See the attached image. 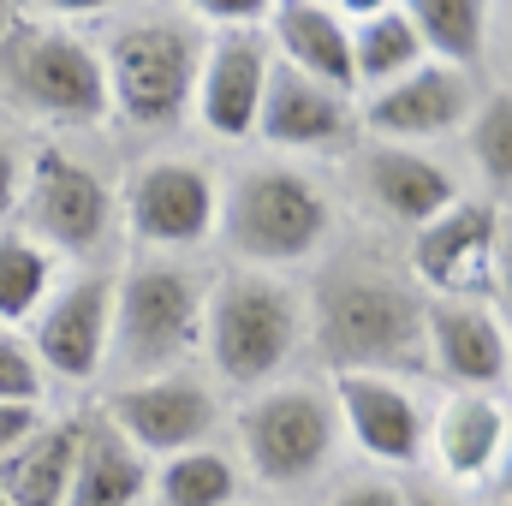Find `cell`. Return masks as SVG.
<instances>
[{
    "label": "cell",
    "mask_w": 512,
    "mask_h": 506,
    "mask_svg": "<svg viewBox=\"0 0 512 506\" xmlns=\"http://www.w3.org/2000/svg\"><path fill=\"white\" fill-rule=\"evenodd\" d=\"M304 298V340L316 358L340 370H429L423 364V310L429 298L411 286V274H393L376 256H340L328 262Z\"/></svg>",
    "instance_id": "6da1fadb"
},
{
    "label": "cell",
    "mask_w": 512,
    "mask_h": 506,
    "mask_svg": "<svg viewBox=\"0 0 512 506\" xmlns=\"http://www.w3.org/2000/svg\"><path fill=\"white\" fill-rule=\"evenodd\" d=\"M203 30L191 12L173 6H137L114 12L102 36V84L108 108L137 131H173L191 114L197 66H203Z\"/></svg>",
    "instance_id": "7a4b0ae2"
},
{
    "label": "cell",
    "mask_w": 512,
    "mask_h": 506,
    "mask_svg": "<svg viewBox=\"0 0 512 506\" xmlns=\"http://www.w3.org/2000/svg\"><path fill=\"white\" fill-rule=\"evenodd\" d=\"M215 239L239 256V268H298L334 239V197L304 167L256 161L221 185Z\"/></svg>",
    "instance_id": "3957f363"
},
{
    "label": "cell",
    "mask_w": 512,
    "mask_h": 506,
    "mask_svg": "<svg viewBox=\"0 0 512 506\" xmlns=\"http://www.w3.org/2000/svg\"><path fill=\"white\" fill-rule=\"evenodd\" d=\"M304 346V298L280 274L262 268H221L203 292L197 352L227 387H268Z\"/></svg>",
    "instance_id": "277c9868"
},
{
    "label": "cell",
    "mask_w": 512,
    "mask_h": 506,
    "mask_svg": "<svg viewBox=\"0 0 512 506\" xmlns=\"http://www.w3.org/2000/svg\"><path fill=\"white\" fill-rule=\"evenodd\" d=\"M209 280L185 256H143L114 274V316H108V364L126 381L167 376L197 352Z\"/></svg>",
    "instance_id": "5b68a950"
},
{
    "label": "cell",
    "mask_w": 512,
    "mask_h": 506,
    "mask_svg": "<svg viewBox=\"0 0 512 506\" xmlns=\"http://www.w3.org/2000/svg\"><path fill=\"white\" fill-rule=\"evenodd\" d=\"M0 102L42 126L108 120V84H102L96 42L84 30H72L66 18L30 24V12H24V24L0 48Z\"/></svg>",
    "instance_id": "8992f818"
},
{
    "label": "cell",
    "mask_w": 512,
    "mask_h": 506,
    "mask_svg": "<svg viewBox=\"0 0 512 506\" xmlns=\"http://www.w3.org/2000/svg\"><path fill=\"white\" fill-rule=\"evenodd\" d=\"M239 429V453L251 465L256 483L268 489H310L340 447V417L328 387L316 381H268L245 399V411L233 417Z\"/></svg>",
    "instance_id": "52a82bcc"
},
{
    "label": "cell",
    "mask_w": 512,
    "mask_h": 506,
    "mask_svg": "<svg viewBox=\"0 0 512 506\" xmlns=\"http://www.w3.org/2000/svg\"><path fill=\"white\" fill-rule=\"evenodd\" d=\"M18 215H24V233L54 256V262H60V256L96 262V256H108L114 233H120L114 185H108L84 155H72V149H60V143H36V149H30Z\"/></svg>",
    "instance_id": "ba28073f"
},
{
    "label": "cell",
    "mask_w": 512,
    "mask_h": 506,
    "mask_svg": "<svg viewBox=\"0 0 512 506\" xmlns=\"http://www.w3.org/2000/svg\"><path fill=\"white\" fill-rule=\"evenodd\" d=\"M120 203V227L137 251L149 256H185L215 239V215H221V185L203 161L185 155H149L126 173V185L114 191Z\"/></svg>",
    "instance_id": "9c48e42d"
},
{
    "label": "cell",
    "mask_w": 512,
    "mask_h": 506,
    "mask_svg": "<svg viewBox=\"0 0 512 506\" xmlns=\"http://www.w3.org/2000/svg\"><path fill=\"white\" fill-rule=\"evenodd\" d=\"M102 423L126 441L137 459H173V453L209 447V435L221 423V399L197 370H167V376L108 387Z\"/></svg>",
    "instance_id": "30bf717a"
},
{
    "label": "cell",
    "mask_w": 512,
    "mask_h": 506,
    "mask_svg": "<svg viewBox=\"0 0 512 506\" xmlns=\"http://www.w3.org/2000/svg\"><path fill=\"white\" fill-rule=\"evenodd\" d=\"M495 280H501V203L459 197L411 233V286L423 298L489 304Z\"/></svg>",
    "instance_id": "8fae6325"
},
{
    "label": "cell",
    "mask_w": 512,
    "mask_h": 506,
    "mask_svg": "<svg viewBox=\"0 0 512 506\" xmlns=\"http://www.w3.org/2000/svg\"><path fill=\"white\" fill-rule=\"evenodd\" d=\"M108 316H114V274L90 268L66 286H54V298L36 310L30 322V352L48 381H96L108 370Z\"/></svg>",
    "instance_id": "7c38bea8"
},
{
    "label": "cell",
    "mask_w": 512,
    "mask_h": 506,
    "mask_svg": "<svg viewBox=\"0 0 512 506\" xmlns=\"http://www.w3.org/2000/svg\"><path fill=\"white\" fill-rule=\"evenodd\" d=\"M328 399H334L340 429H352V441L376 465H417L429 453V411L399 376L340 370L328 381Z\"/></svg>",
    "instance_id": "4fadbf2b"
},
{
    "label": "cell",
    "mask_w": 512,
    "mask_h": 506,
    "mask_svg": "<svg viewBox=\"0 0 512 506\" xmlns=\"http://www.w3.org/2000/svg\"><path fill=\"white\" fill-rule=\"evenodd\" d=\"M471 108H477V84H471L465 72H453V66L423 60L417 72H405V78H393V84H382V90L364 96L358 126L370 131L376 143H405V149H417V143H429V137L465 131Z\"/></svg>",
    "instance_id": "5bb4252c"
},
{
    "label": "cell",
    "mask_w": 512,
    "mask_h": 506,
    "mask_svg": "<svg viewBox=\"0 0 512 506\" xmlns=\"http://www.w3.org/2000/svg\"><path fill=\"white\" fill-rule=\"evenodd\" d=\"M423 364L441 370L459 393H501L512 376V340L495 304L429 298L423 310Z\"/></svg>",
    "instance_id": "9a60e30c"
},
{
    "label": "cell",
    "mask_w": 512,
    "mask_h": 506,
    "mask_svg": "<svg viewBox=\"0 0 512 506\" xmlns=\"http://www.w3.org/2000/svg\"><path fill=\"white\" fill-rule=\"evenodd\" d=\"M268 149H286V155H328V149H352L358 137V108L352 96L292 72V66H268V84H262V108H256V131Z\"/></svg>",
    "instance_id": "2e32d148"
},
{
    "label": "cell",
    "mask_w": 512,
    "mask_h": 506,
    "mask_svg": "<svg viewBox=\"0 0 512 506\" xmlns=\"http://www.w3.org/2000/svg\"><path fill=\"white\" fill-rule=\"evenodd\" d=\"M268 66H274V54H268V36H262V30H233V36H209V42H203L191 114L203 120L209 137L245 143L256 131V108H262Z\"/></svg>",
    "instance_id": "e0dca14e"
},
{
    "label": "cell",
    "mask_w": 512,
    "mask_h": 506,
    "mask_svg": "<svg viewBox=\"0 0 512 506\" xmlns=\"http://www.w3.org/2000/svg\"><path fill=\"white\" fill-rule=\"evenodd\" d=\"M358 185H364V197L382 221H399L411 233L423 221H435L447 203H459L453 173L435 155L405 149V143H364L358 149Z\"/></svg>",
    "instance_id": "ac0fdd59"
},
{
    "label": "cell",
    "mask_w": 512,
    "mask_h": 506,
    "mask_svg": "<svg viewBox=\"0 0 512 506\" xmlns=\"http://www.w3.org/2000/svg\"><path fill=\"white\" fill-rule=\"evenodd\" d=\"M268 54L340 96H352V42H346V18L328 0H274L268 6Z\"/></svg>",
    "instance_id": "d6986e66"
},
{
    "label": "cell",
    "mask_w": 512,
    "mask_h": 506,
    "mask_svg": "<svg viewBox=\"0 0 512 506\" xmlns=\"http://www.w3.org/2000/svg\"><path fill=\"white\" fill-rule=\"evenodd\" d=\"M507 399L501 393H453L435 417H429V447L435 465L453 483H483L489 471H501L507 459Z\"/></svg>",
    "instance_id": "ffe728a7"
},
{
    "label": "cell",
    "mask_w": 512,
    "mask_h": 506,
    "mask_svg": "<svg viewBox=\"0 0 512 506\" xmlns=\"http://www.w3.org/2000/svg\"><path fill=\"white\" fill-rule=\"evenodd\" d=\"M346 42H352V90H382L423 66V42L399 0H346Z\"/></svg>",
    "instance_id": "44dd1931"
},
{
    "label": "cell",
    "mask_w": 512,
    "mask_h": 506,
    "mask_svg": "<svg viewBox=\"0 0 512 506\" xmlns=\"http://www.w3.org/2000/svg\"><path fill=\"white\" fill-rule=\"evenodd\" d=\"M78 447H84V423L78 417L42 423L18 453L0 459V495H6V506H66Z\"/></svg>",
    "instance_id": "7402d4cb"
},
{
    "label": "cell",
    "mask_w": 512,
    "mask_h": 506,
    "mask_svg": "<svg viewBox=\"0 0 512 506\" xmlns=\"http://www.w3.org/2000/svg\"><path fill=\"white\" fill-rule=\"evenodd\" d=\"M405 12H411V30L423 42V60L477 78L489 36H495V12L483 0H411Z\"/></svg>",
    "instance_id": "603a6c76"
},
{
    "label": "cell",
    "mask_w": 512,
    "mask_h": 506,
    "mask_svg": "<svg viewBox=\"0 0 512 506\" xmlns=\"http://www.w3.org/2000/svg\"><path fill=\"white\" fill-rule=\"evenodd\" d=\"M143 489H149V465L108 423H84V447H78V465H72L66 506H137Z\"/></svg>",
    "instance_id": "cb8c5ba5"
},
{
    "label": "cell",
    "mask_w": 512,
    "mask_h": 506,
    "mask_svg": "<svg viewBox=\"0 0 512 506\" xmlns=\"http://www.w3.org/2000/svg\"><path fill=\"white\" fill-rule=\"evenodd\" d=\"M239 489H245V471H239L233 453H221V447L173 453V459L155 471V495H161V506H233Z\"/></svg>",
    "instance_id": "d4e9b609"
},
{
    "label": "cell",
    "mask_w": 512,
    "mask_h": 506,
    "mask_svg": "<svg viewBox=\"0 0 512 506\" xmlns=\"http://www.w3.org/2000/svg\"><path fill=\"white\" fill-rule=\"evenodd\" d=\"M54 298V256L24 227H0V322H36V310Z\"/></svg>",
    "instance_id": "484cf974"
},
{
    "label": "cell",
    "mask_w": 512,
    "mask_h": 506,
    "mask_svg": "<svg viewBox=\"0 0 512 506\" xmlns=\"http://www.w3.org/2000/svg\"><path fill=\"white\" fill-rule=\"evenodd\" d=\"M465 149H471V167L483 173V185L501 203L507 197V179H512V96L507 90L477 96V108L465 120Z\"/></svg>",
    "instance_id": "4316f807"
},
{
    "label": "cell",
    "mask_w": 512,
    "mask_h": 506,
    "mask_svg": "<svg viewBox=\"0 0 512 506\" xmlns=\"http://www.w3.org/2000/svg\"><path fill=\"white\" fill-rule=\"evenodd\" d=\"M42 393H48V376H42L30 340L0 334V405H42Z\"/></svg>",
    "instance_id": "83f0119b"
},
{
    "label": "cell",
    "mask_w": 512,
    "mask_h": 506,
    "mask_svg": "<svg viewBox=\"0 0 512 506\" xmlns=\"http://www.w3.org/2000/svg\"><path fill=\"white\" fill-rule=\"evenodd\" d=\"M24 167H30V143L18 131L0 126V227H12L6 215H18V197H24Z\"/></svg>",
    "instance_id": "f1b7e54d"
},
{
    "label": "cell",
    "mask_w": 512,
    "mask_h": 506,
    "mask_svg": "<svg viewBox=\"0 0 512 506\" xmlns=\"http://www.w3.org/2000/svg\"><path fill=\"white\" fill-rule=\"evenodd\" d=\"M36 429H42V405H0V459L18 453Z\"/></svg>",
    "instance_id": "f546056e"
},
{
    "label": "cell",
    "mask_w": 512,
    "mask_h": 506,
    "mask_svg": "<svg viewBox=\"0 0 512 506\" xmlns=\"http://www.w3.org/2000/svg\"><path fill=\"white\" fill-rule=\"evenodd\" d=\"M328 506H399V483H382V477H358L346 489H334Z\"/></svg>",
    "instance_id": "4dcf8cb0"
},
{
    "label": "cell",
    "mask_w": 512,
    "mask_h": 506,
    "mask_svg": "<svg viewBox=\"0 0 512 506\" xmlns=\"http://www.w3.org/2000/svg\"><path fill=\"white\" fill-rule=\"evenodd\" d=\"M399 506H465V501H459V495H447V489L417 483V489H399Z\"/></svg>",
    "instance_id": "1f68e13d"
},
{
    "label": "cell",
    "mask_w": 512,
    "mask_h": 506,
    "mask_svg": "<svg viewBox=\"0 0 512 506\" xmlns=\"http://www.w3.org/2000/svg\"><path fill=\"white\" fill-rule=\"evenodd\" d=\"M18 24H24V6H6V0H0V48L12 42V30H18Z\"/></svg>",
    "instance_id": "d6a6232c"
},
{
    "label": "cell",
    "mask_w": 512,
    "mask_h": 506,
    "mask_svg": "<svg viewBox=\"0 0 512 506\" xmlns=\"http://www.w3.org/2000/svg\"><path fill=\"white\" fill-rule=\"evenodd\" d=\"M0 506H6V495H0Z\"/></svg>",
    "instance_id": "836d02e7"
}]
</instances>
